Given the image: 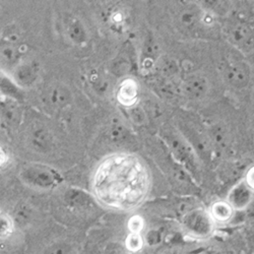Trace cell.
Returning a JSON list of instances; mask_svg holds the SVG:
<instances>
[{"label":"cell","instance_id":"obj_1","mask_svg":"<svg viewBox=\"0 0 254 254\" xmlns=\"http://www.w3.org/2000/svg\"><path fill=\"white\" fill-rule=\"evenodd\" d=\"M149 188L145 167L135 157L117 155L106 159L94 179L97 198L106 206L131 209L144 198Z\"/></svg>","mask_w":254,"mask_h":254},{"label":"cell","instance_id":"obj_2","mask_svg":"<svg viewBox=\"0 0 254 254\" xmlns=\"http://www.w3.org/2000/svg\"><path fill=\"white\" fill-rule=\"evenodd\" d=\"M184 225L189 234L198 238L208 236L213 230V222H211L210 218L199 210L190 213L186 218Z\"/></svg>","mask_w":254,"mask_h":254},{"label":"cell","instance_id":"obj_3","mask_svg":"<svg viewBox=\"0 0 254 254\" xmlns=\"http://www.w3.org/2000/svg\"><path fill=\"white\" fill-rule=\"evenodd\" d=\"M25 180L39 187H50L55 184V175L51 171L42 168H29L22 174Z\"/></svg>","mask_w":254,"mask_h":254},{"label":"cell","instance_id":"obj_4","mask_svg":"<svg viewBox=\"0 0 254 254\" xmlns=\"http://www.w3.org/2000/svg\"><path fill=\"white\" fill-rule=\"evenodd\" d=\"M226 77L227 79L234 86H245L247 83L248 74L244 65L234 63L231 64L226 69Z\"/></svg>","mask_w":254,"mask_h":254},{"label":"cell","instance_id":"obj_5","mask_svg":"<svg viewBox=\"0 0 254 254\" xmlns=\"http://www.w3.org/2000/svg\"><path fill=\"white\" fill-rule=\"evenodd\" d=\"M232 206L225 202H217L211 207V217L218 222H226L231 218Z\"/></svg>","mask_w":254,"mask_h":254},{"label":"cell","instance_id":"obj_6","mask_svg":"<svg viewBox=\"0 0 254 254\" xmlns=\"http://www.w3.org/2000/svg\"><path fill=\"white\" fill-rule=\"evenodd\" d=\"M205 81L200 77H193L189 79L186 84V88L188 93L193 97L201 96L205 91Z\"/></svg>","mask_w":254,"mask_h":254},{"label":"cell","instance_id":"obj_7","mask_svg":"<svg viewBox=\"0 0 254 254\" xmlns=\"http://www.w3.org/2000/svg\"><path fill=\"white\" fill-rule=\"evenodd\" d=\"M142 238L138 233H131L126 239V248L131 252H136L142 248Z\"/></svg>","mask_w":254,"mask_h":254},{"label":"cell","instance_id":"obj_8","mask_svg":"<svg viewBox=\"0 0 254 254\" xmlns=\"http://www.w3.org/2000/svg\"><path fill=\"white\" fill-rule=\"evenodd\" d=\"M18 52L15 50L14 45L6 43L1 45V49H0V55L6 61V62H14L18 57Z\"/></svg>","mask_w":254,"mask_h":254},{"label":"cell","instance_id":"obj_9","mask_svg":"<svg viewBox=\"0 0 254 254\" xmlns=\"http://www.w3.org/2000/svg\"><path fill=\"white\" fill-rule=\"evenodd\" d=\"M12 232L11 220L3 214H0V238L8 237Z\"/></svg>","mask_w":254,"mask_h":254},{"label":"cell","instance_id":"obj_10","mask_svg":"<svg viewBox=\"0 0 254 254\" xmlns=\"http://www.w3.org/2000/svg\"><path fill=\"white\" fill-rule=\"evenodd\" d=\"M133 84L130 82V84H123V87L120 91V99L122 103H127V102H131L132 99L136 96L135 88L132 87Z\"/></svg>","mask_w":254,"mask_h":254},{"label":"cell","instance_id":"obj_11","mask_svg":"<svg viewBox=\"0 0 254 254\" xmlns=\"http://www.w3.org/2000/svg\"><path fill=\"white\" fill-rule=\"evenodd\" d=\"M17 79L23 83H30L34 79V74L29 67L25 66L17 71Z\"/></svg>","mask_w":254,"mask_h":254},{"label":"cell","instance_id":"obj_12","mask_svg":"<svg viewBox=\"0 0 254 254\" xmlns=\"http://www.w3.org/2000/svg\"><path fill=\"white\" fill-rule=\"evenodd\" d=\"M69 33H70V37H71L73 40H75L76 42L83 39L82 28H81L80 25L77 24V23H74V24H72V25L70 26Z\"/></svg>","mask_w":254,"mask_h":254},{"label":"cell","instance_id":"obj_13","mask_svg":"<svg viewBox=\"0 0 254 254\" xmlns=\"http://www.w3.org/2000/svg\"><path fill=\"white\" fill-rule=\"evenodd\" d=\"M128 228L131 231V233H139L142 228V220L139 217H134L130 219Z\"/></svg>","mask_w":254,"mask_h":254},{"label":"cell","instance_id":"obj_14","mask_svg":"<svg viewBox=\"0 0 254 254\" xmlns=\"http://www.w3.org/2000/svg\"><path fill=\"white\" fill-rule=\"evenodd\" d=\"M248 184L254 189V169H252L248 174Z\"/></svg>","mask_w":254,"mask_h":254},{"label":"cell","instance_id":"obj_15","mask_svg":"<svg viewBox=\"0 0 254 254\" xmlns=\"http://www.w3.org/2000/svg\"><path fill=\"white\" fill-rule=\"evenodd\" d=\"M205 254H225V253L218 251V250H207Z\"/></svg>","mask_w":254,"mask_h":254},{"label":"cell","instance_id":"obj_16","mask_svg":"<svg viewBox=\"0 0 254 254\" xmlns=\"http://www.w3.org/2000/svg\"><path fill=\"white\" fill-rule=\"evenodd\" d=\"M3 161H4V154L1 150H0V165L3 163Z\"/></svg>","mask_w":254,"mask_h":254}]
</instances>
